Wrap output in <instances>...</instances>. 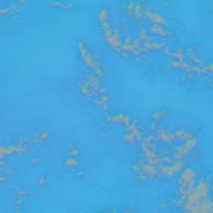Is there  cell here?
I'll use <instances>...</instances> for the list:
<instances>
[{
    "mask_svg": "<svg viewBox=\"0 0 213 213\" xmlns=\"http://www.w3.org/2000/svg\"><path fill=\"white\" fill-rule=\"evenodd\" d=\"M65 165L67 166H77V165H80V160H77V158H68L67 162H65Z\"/></svg>",
    "mask_w": 213,
    "mask_h": 213,
    "instance_id": "6da1fadb",
    "label": "cell"
}]
</instances>
